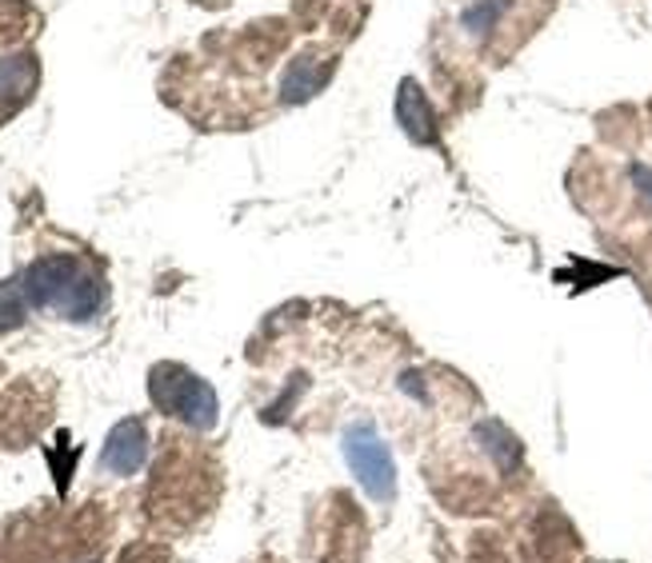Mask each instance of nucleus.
Instances as JSON below:
<instances>
[{
	"instance_id": "39448f33",
	"label": "nucleus",
	"mask_w": 652,
	"mask_h": 563,
	"mask_svg": "<svg viewBox=\"0 0 652 563\" xmlns=\"http://www.w3.org/2000/svg\"><path fill=\"white\" fill-rule=\"evenodd\" d=\"M396 116H401V128L413 145H432L436 140V124H432V104L429 97L420 92L417 80H405L401 85V97H396Z\"/></svg>"
},
{
	"instance_id": "423d86ee",
	"label": "nucleus",
	"mask_w": 652,
	"mask_h": 563,
	"mask_svg": "<svg viewBox=\"0 0 652 563\" xmlns=\"http://www.w3.org/2000/svg\"><path fill=\"white\" fill-rule=\"evenodd\" d=\"M329 76H333V61H308V57L293 61L281 80L284 104H300V100L317 97L320 88L329 85Z\"/></svg>"
},
{
	"instance_id": "0eeeda50",
	"label": "nucleus",
	"mask_w": 652,
	"mask_h": 563,
	"mask_svg": "<svg viewBox=\"0 0 652 563\" xmlns=\"http://www.w3.org/2000/svg\"><path fill=\"white\" fill-rule=\"evenodd\" d=\"M28 312V296L21 280H0V331L21 328Z\"/></svg>"
},
{
	"instance_id": "20e7f679",
	"label": "nucleus",
	"mask_w": 652,
	"mask_h": 563,
	"mask_svg": "<svg viewBox=\"0 0 652 563\" xmlns=\"http://www.w3.org/2000/svg\"><path fill=\"white\" fill-rule=\"evenodd\" d=\"M148 460V431L140 420H121L116 428L109 431L104 440V452H100V467L112 472V476H136Z\"/></svg>"
},
{
	"instance_id": "7ed1b4c3",
	"label": "nucleus",
	"mask_w": 652,
	"mask_h": 563,
	"mask_svg": "<svg viewBox=\"0 0 652 563\" xmlns=\"http://www.w3.org/2000/svg\"><path fill=\"white\" fill-rule=\"evenodd\" d=\"M345 460L353 467V476L360 479V488L369 491L377 503H389L396 496V464L389 443L381 440V431L372 424H348L345 436Z\"/></svg>"
},
{
	"instance_id": "f03ea898",
	"label": "nucleus",
	"mask_w": 652,
	"mask_h": 563,
	"mask_svg": "<svg viewBox=\"0 0 652 563\" xmlns=\"http://www.w3.org/2000/svg\"><path fill=\"white\" fill-rule=\"evenodd\" d=\"M148 396L164 416L185 420L188 428L209 431L221 420V400L209 384L200 380L197 372H188L181 364H157L148 372Z\"/></svg>"
},
{
	"instance_id": "6e6552de",
	"label": "nucleus",
	"mask_w": 652,
	"mask_h": 563,
	"mask_svg": "<svg viewBox=\"0 0 652 563\" xmlns=\"http://www.w3.org/2000/svg\"><path fill=\"white\" fill-rule=\"evenodd\" d=\"M508 0H477V4H468L465 16H460V25L468 28V33H477V37H484V33H493L496 21L505 16Z\"/></svg>"
},
{
	"instance_id": "1a4fd4ad",
	"label": "nucleus",
	"mask_w": 652,
	"mask_h": 563,
	"mask_svg": "<svg viewBox=\"0 0 652 563\" xmlns=\"http://www.w3.org/2000/svg\"><path fill=\"white\" fill-rule=\"evenodd\" d=\"M480 440H489V452L496 455V464L505 467H513L517 464V455H520V448H517V440H513V436H508L505 428H501V424H484V428L477 431Z\"/></svg>"
},
{
	"instance_id": "9d476101",
	"label": "nucleus",
	"mask_w": 652,
	"mask_h": 563,
	"mask_svg": "<svg viewBox=\"0 0 652 563\" xmlns=\"http://www.w3.org/2000/svg\"><path fill=\"white\" fill-rule=\"evenodd\" d=\"M632 180H637L640 188H644V192H649V197H652V168H644V164H637V168H632Z\"/></svg>"
},
{
	"instance_id": "f257e3e1",
	"label": "nucleus",
	"mask_w": 652,
	"mask_h": 563,
	"mask_svg": "<svg viewBox=\"0 0 652 563\" xmlns=\"http://www.w3.org/2000/svg\"><path fill=\"white\" fill-rule=\"evenodd\" d=\"M21 288H25L28 304L45 308V312H57V316L73 320V324H85L104 308V280H100L97 268H88L85 260L64 257V252H52V257L33 260L21 276Z\"/></svg>"
}]
</instances>
